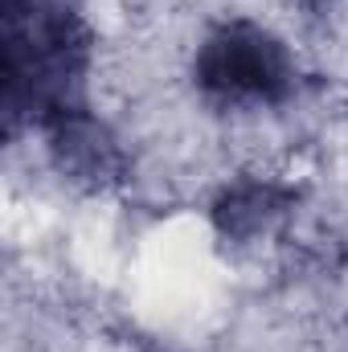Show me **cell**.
<instances>
[{
	"instance_id": "obj_1",
	"label": "cell",
	"mask_w": 348,
	"mask_h": 352,
	"mask_svg": "<svg viewBox=\"0 0 348 352\" xmlns=\"http://www.w3.org/2000/svg\"><path fill=\"white\" fill-rule=\"evenodd\" d=\"M197 78L209 94L274 102L291 90V54L287 45L254 21H230L197 54Z\"/></svg>"
},
{
	"instance_id": "obj_2",
	"label": "cell",
	"mask_w": 348,
	"mask_h": 352,
	"mask_svg": "<svg viewBox=\"0 0 348 352\" xmlns=\"http://www.w3.org/2000/svg\"><path fill=\"white\" fill-rule=\"evenodd\" d=\"M50 148H54L58 168L90 188L111 184L123 173V152H119L115 135L98 119H90L87 111H70L58 123H50Z\"/></svg>"
},
{
	"instance_id": "obj_3",
	"label": "cell",
	"mask_w": 348,
	"mask_h": 352,
	"mask_svg": "<svg viewBox=\"0 0 348 352\" xmlns=\"http://www.w3.org/2000/svg\"><path fill=\"white\" fill-rule=\"evenodd\" d=\"M287 205L291 197L279 192L274 184H238L217 201L213 226L230 242H259L279 230V221L287 217Z\"/></svg>"
}]
</instances>
